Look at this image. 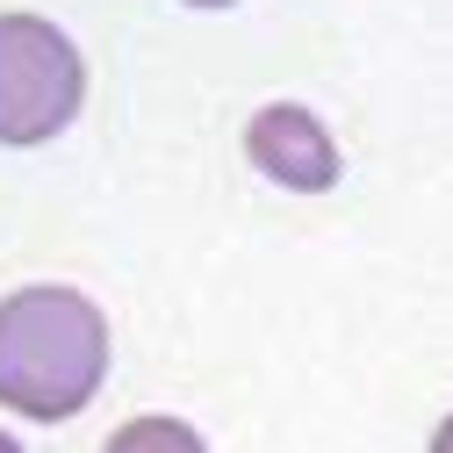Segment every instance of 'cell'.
Returning <instances> with one entry per match:
<instances>
[{"label":"cell","instance_id":"cell-5","mask_svg":"<svg viewBox=\"0 0 453 453\" xmlns=\"http://www.w3.org/2000/svg\"><path fill=\"white\" fill-rule=\"evenodd\" d=\"M425 453H453V411L432 425V439H425Z\"/></svg>","mask_w":453,"mask_h":453},{"label":"cell","instance_id":"cell-2","mask_svg":"<svg viewBox=\"0 0 453 453\" xmlns=\"http://www.w3.org/2000/svg\"><path fill=\"white\" fill-rule=\"evenodd\" d=\"M87 116V50L65 22L0 8V151L58 144Z\"/></svg>","mask_w":453,"mask_h":453},{"label":"cell","instance_id":"cell-4","mask_svg":"<svg viewBox=\"0 0 453 453\" xmlns=\"http://www.w3.org/2000/svg\"><path fill=\"white\" fill-rule=\"evenodd\" d=\"M101 453H209V432L180 411H137L101 439Z\"/></svg>","mask_w":453,"mask_h":453},{"label":"cell","instance_id":"cell-6","mask_svg":"<svg viewBox=\"0 0 453 453\" xmlns=\"http://www.w3.org/2000/svg\"><path fill=\"white\" fill-rule=\"evenodd\" d=\"M180 8H195V15H223V8H245V0H180Z\"/></svg>","mask_w":453,"mask_h":453},{"label":"cell","instance_id":"cell-1","mask_svg":"<svg viewBox=\"0 0 453 453\" xmlns=\"http://www.w3.org/2000/svg\"><path fill=\"white\" fill-rule=\"evenodd\" d=\"M116 367L108 310L73 280H22L0 296V418L73 425Z\"/></svg>","mask_w":453,"mask_h":453},{"label":"cell","instance_id":"cell-7","mask_svg":"<svg viewBox=\"0 0 453 453\" xmlns=\"http://www.w3.org/2000/svg\"><path fill=\"white\" fill-rule=\"evenodd\" d=\"M0 453H29V446H22V432H15L8 418H0Z\"/></svg>","mask_w":453,"mask_h":453},{"label":"cell","instance_id":"cell-3","mask_svg":"<svg viewBox=\"0 0 453 453\" xmlns=\"http://www.w3.org/2000/svg\"><path fill=\"white\" fill-rule=\"evenodd\" d=\"M245 165L280 188V195H331L346 180V151L338 130L317 116L310 101H266L245 116Z\"/></svg>","mask_w":453,"mask_h":453}]
</instances>
